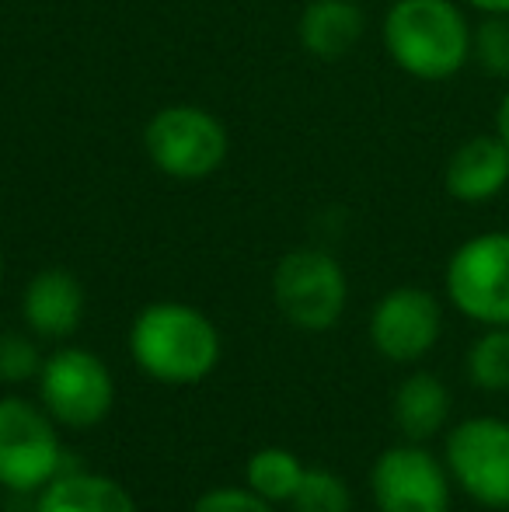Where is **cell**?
Listing matches in <instances>:
<instances>
[{"label": "cell", "mask_w": 509, "mask_h": 512, "mask_svg": "<svg viewBox=\"0 0 509 512\" xmlns=\"http://www.w3.org/2000/svg\"><path fill=\"white\" fill-rule=\"evenodd\" d=\"M220 331L192 304L157 300L129 324V356L150 380L168 387H192L220 363Z\"/></svg>", "instance_id": "6da1fadb"}, {"label": "cell", "mask_w": 509, "mask_h": 512, "mask_svg": "<svg viewBox=\"0 0 509 512\" xmlns=\"http://www.w3.org/2000/svg\"><path fill=\"white\" fill-rule=\"evenodd\" d=\"M384 49L415 81H447L471 63V25L457 0H391Z\"/></svg>", "instance_id": "7a4b0ae2"}, {"label": "cell", "mask_w": 509, "mask_h": 512, "mask_svg": "<svg viewBox=\"0 0 509 512\" xmlns=\"http://www.w3.org/2000/svg\"><path fill=\"white\" fill-rule=\"evenodd\" d=\"M143 150L161 175L175 182H203L224 168L231 136L210 108L168 105L157 108L143 126Z\"/></svg>", "instance_id": "3957f363"}, {"label": "cell", "mask_w": 509, "mask_h": 512, "mask_svg": "<svg viewBox=\"0 0 509 512\" xmlns=\"http://www.w3.org/2000/svg\"><path fill=\"white\" fill-rule=\"evenodd\" d=\"M63 464L67 453L53 415L21 394L0 398V488L35 495L63 474Z\"/></svg>", "instance_id": "277c9868"}, {"label": "cell", "mask_w": 509, "mask_h": 512, "mask_svg": "<svg viewBox=\"0 0 509 512\" xmlns=\"http://www.w3.org/2000/svg\"><path fill=\"white\" fill-rule=\"evenodd\" d=\"M457 314L482 328H509V230H485L457 244L443 269Z\"/></svg>", "instance_id": "5b68a950"}, {"label": "cell", "mask_w": 509, "mask_h": 512, "mask_svg": "<svg viewBox=\"0 0 509 512\" xmlns=\"http://www.w3.org/2000/svg\"><path fill=\"white\" fill-rule=\"evenodd\" d=\"M39 405L67 429H95L116 405V380L98 352L81 345H63L42 359Z\"/></svg>", "instance_id": "8992f818"}, {"label": "cell", "mask_w": 509, "mask_h": 512, "mask_svg": "<svg viewBox=\"0 0 509 512\" xmlns=\"http://www.w3.org/2000/svg\"><path fill=\"white\" fill-rule=\"evenodd\" d=\"M272 300L300 331H328L346 314L349 283L339 258L321 248H293L276 262Z\"/></svg>", "instance_id": "52a82bcc"}, {"label": "cell", "mask_w": 509, "mask_h": 512, "mask_svg": "<svg viewBox=\"0 0 509 512\" xmlns=\"http://www.w3.org/2000/svg\"><path fill=\"white\" fill-rule=\"evenodd\" d=\"M443 464L450 481L485 509H509V422L471 415L447 432Z\"/></svg>", "instance_id": "ba28073f"}, {"label": "cell", "mask_w": 509, "mask_h": 512, "mask_svg": "<svg viewBox=\"0 0 509 512\" xmlns=\"http://www.w3.org/2000/svg\"><path fill=\"white\" fill-rule=\"evenodd\" d=\"M370 495L377 512H450L454 481L436 453L405 439L374 460Z\"/></svg>", "instance_id": "9c48e42d"}, {"label": "cell", "mask_w": 509, "mask_h": 512, "mask_svg": "<svg viewBox=\"0 0 509 512\" xmlns=\"http://www.w3.org/2000/svg\"><path fill=\"white\" fill-rule=\"evenodd\" d=\"M443 335V307L422 286H394L370 310V345L387 363H419Z\"/></svg>", "instance_id": "30bf717a"}, {"label": "cell", "mask_w": 509, "mask_h": 512, "mask_svg": "<svg viewBox=\"0 0 509 512\" xmlns=\"http://www.w3.org/2000/svg\"><path fill=\"white\" fill-rule=\"evenodd\" d=\"M509 185V147L499 133L468 136L443 168V189L454 203L485 206Z\"/></svg>", "instance_id": "8fae6325"}, {"label": "cell", "mask_w": 509, "mask_h": 512, "mask_svg": "<svg viewBox=\"0 0 509 512\" xmlns=\"http://www.w3.org/2000/svg\"><path fill=\"white\" fill-rule=\"evenodd\" d=\"M21 317L35 338L63 342L84 321V286L70 269H42L28 279L21 297Z\"/></svg>", "instance_id": "7c38bea8"}, {"label": "cell", "mask_w": 509, "mask_h": 512, "mask_svg": "<svg viewBox=\"0 0 509 512\" xmlns=\"http://www.w3.org/2000/svg\"><path fill=\"white\" fill-rule=\"evenodd\" d=\"M363 32H367V14H363L360 0H311L297 21L300 46L314 60L325 63H335L353 53L360 46Z\"/></svg>", "instance_id": "4fadbf2b"}, {"label": "cell", "mask_w": 509, "mask_h": 512, "mask_svg": "<svg viewBox=\"0 0 509 512\" xmlns=\"http://www.w3.org/2000/svg\"><path fill=\"white\" fill-rule=\"evenodd\" d=\"M32 512H136V502L109 474L63 471L35 492Z\"/></svg>", "instance_id": "5bb4252c"}, {"label": "cell", "mask_w": 509, "mask_h": 512, "mask_svg": "<svg viewBox=\"0 0 509 512\" xmlns=\"http://www.w3.org/2000/svg\"><path fill=\"white\" fill-rule=\"evenodd\" d=\"M450 391L436 373L415 370L394 391V425L408 443H429L447 429Z\"/></svg>", "instance_id": "9a60e30c"}, {"label": "cell", "mask_w": 509, "mask_h": 512, "mask_svg": "<svg viewBox=\"0 0 509 512\" xmlns=\"http://www.w3.org/2000/svg\"><path fill=\"white\" fill-rule=\"evenodd\" d=\"M304 460L293 450H283V446H265L258 450L245 467V485L252 488L255 495H262L272 506H290L293 492L304 481Z\"/></svg>", "instance_id": "2e32d148"}, {"label": "cell", "mask_w": 509, "mask_h": 512, "mask_svg": "<svg viewBox=\"0 0 509 512\" xmlns=\"http://www.w3.org/2000/svg\"><path fill=\"white\" fill-rule=\"evenodd\" d=\"M468 380L485 394L509 391V328H485L464 359Z\"/></svg>", "instance_id": "e0dca14e"}, {"label": "cell", "mask_w": 509, "mask_h": 512, "mask_svg": "<svg viewBox=\"0 0 509 512\" xmlns=\"http://www.w3.org/2000/svg\"><path fill=\"white\" fill-rule=\"evenodd\" d=\"M293 512H353V492L328 467H307L304 481L290 499Z\"/></svg>", "instance_id": "ac0fdd59"}, {"label": "cell", "mask_w": 509, "mask_h": 512, "mask_svg": "<svg viewBox=\"0 0 509 512\" xmlns=\"http://www.w3.org/2000/svg\"><path fill=\"white\" fill-rule=\"evenodd\" d=\"M471 60L489 77H509V14H485L471 28Z\"/></svg>", "instance_id": "d6986e66"}, {"label": "cell", "mask_w": 509, "mask_h": 512, "mask_svg": "<svg viewBox=\"0 0 509 512\" xmlns=\"http://www.w3.org/2000/svg\"><path fill=\"white\" fill-rule=\"evenodd\" d=\"M42 352L35 345L32 335L25 331H4L0 335V384H28V380H39L42 370Z\"/></svg>", "instance_id": "ffe728a7"}, {"label": "cell", "mask_w": 509, "mask_h": 512, "mask_svg": "<svg viewBox=\"0 0 509 512\" xmlns=\"http://www.w3.org/2000/svg\"><path fill=\"white\" fill-rule=\"evenodd\" d=\"M189 512H276L272 502H265L262 495H255L252 488H238V485H224V488H210L192 502Z\"/></svg>", "instance_id": "44dd1931"}, {"label": "cell", "mask_w": 509, "mask_h": 512, "mask_svg": "<svg viewBox=\"0 0 509 512\" xmlns=\"http://www.w3.org/2000/svg\"><path fill=\"white\" fill-rule=\"evenodd\" d=\"M496 133L503 136V143L509 147V91L503 95V102L496 108Z\"/></svg>", "instance_id": "7402d4cb"}, {"label": "cell", "mask_w": 509, "mask_h": 512, "mask_svg": "<svg viewBox=\"0 0 509 512\" xmlns=\"http://www.w3.org/2000/svg\"><path fill=\"white\" fill-rule=\"evenodd\" d=\"M464 4L482 14H509V0H464Z\"/></svg>", "instance_id": "603a6c76"}, {"label": "cell", "mask_w": 509, "mask_h": 512, "mask_svg": "<svg viewBox=\"0 0 509 512\" xmlns=\"http://www.w3.org/2000/svg\"><path fill=\"white\" fill-rule=\"evenodd\" d=\"M0 286H4V248H0Z\"/></svg>", "instance_id": "cb8c5ba5"}, {"label": "cell", "mask_w": 509, "mask_h": 512, "mask_svg": "<svg viewBox=\"0 0 509 512\" xmlns=\"http://www.w3.org/2000/svg\"><path fill=\"white\" fill-rule=\"evenodd\" d=\"M384 4H391V0H384Z\"/></svg>", "instance_id": "d4e9b609"}]
</instances>
